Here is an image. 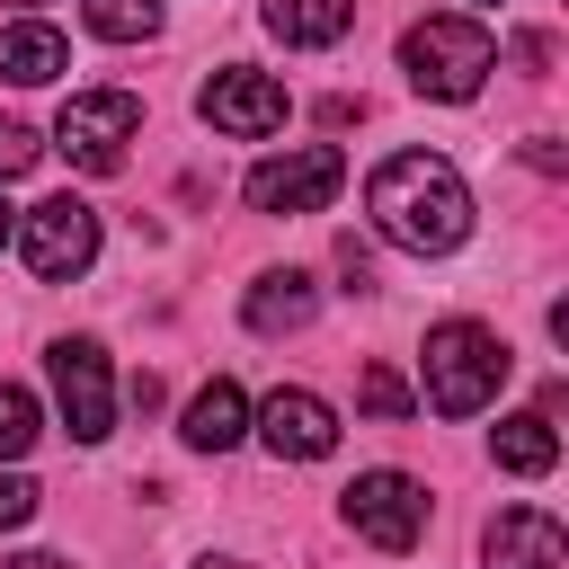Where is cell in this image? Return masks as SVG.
Instances as JSON below:
<instances>
[{
    "instance_id": "cell-12",
    "label": "cell",
    "mask_w": 569,
    "mask_h": 569,
    "mask_svg": "<svg viewBox=\"0 0 569 569\" xmlns=\"http://www.w3.org/2000/svg\"><path fill=\"white\" fill-rule=\"evenodd\" d=\"M62 71H71L62 27H44V18H9V27H0V80L44 89V80H62Z\"/></svg>"
},
{
    "instance_id": "cell-8",
    "label": "cell",
    "mask_w": 569,
    "mask_h": 569,
    "mask_svg": "<svg viewBox=\"0 0 569 569\" xmlns=\"http://www.w3.org/2000/svg\"><path fill=\"white\" fill-rule=\"evenodd\" d=\"M196 116L231 142H267L284 124V80L276 71H249V62H222L204 89H196Z\"/></svg>"
},
{
    "instance_id": "cell-4",
    "label": "cell",
    "mask_w": 569,
    "mask_h": 569,
    "mask_svg": "<svg viewBox=\"0 0 569 569\" xmlns=\"http://www.w3.org/2000/svg\"><path fill=\"white\" fill-rule=\"evenodd\" d=\"M133 133H142V98H133V89H80V98H62V116H53V151H62L71 169H89V178H116Z\"/></svg>"
},
{
    "instance_id": "cell-23",
    "label": "cell",
    "mask_w": 569,
    "mask_h": 569,
    "mask_svg": "<svg viewBox=\"0 0 569 569\" xmlns=\"http://www.w3.org/2000/svg\"><path fill=\"white\" fill-rule=\"evenodd\" d=\"M9 240H18V213H9V204H0V249H9Z\"/></svg>"
},
{
    "instance_id": "cell-24",
    "label": "cell",
    "mask_w": 569,
    "mask_h": 569,
    "mask_svg": "<svg viewBox=\"0 0 569 569\" xmlns=\"http://www.w3.org/2000/svg\"><path fill=\"white\" fill-rule=\"evenodd\" d=\"M196 569H249V560H196Z\"/></svg>"
},
{
    "instance_id": "cell-19",
    "label": "cell",
    "mask_w": 569,
    "mask_h": 569,
    "mask_svg": "<svg viewBox=\"0 0 569 569\" xmlns=\"http://www.w3.org/2000/svg\"><path fill=\"white\" fill-rule=\"evenodd\" d=\"M356 400H365L373 418H409V409H418V400H409V382H400L391 365H365V382H356Z\"/></svg>"
},
{
    "instance_id": "cell-9",
    "label": "cell",
    "mask_w": 569,
    "mask_h": 569,
    "mask_svg": "<svg viewBox=\"0 0 569 569\" xmlns=\"http://www.w3.org/2000/svg\"><path fill=\"white\" fill-rule=\"evenodd\" d=\"M338 187H347V160H338L329 142L276 151V160H258V169H249V204H258V213H320Z\"/></svg>"
},
{
    "instance_id": "cell-20",
    "label": "cell",
    "mask_w": 569,
    "mask_h": 569,
    "mask_svg": "<svg viewBox=\"0 0 569 569\" xmlns=\"http://www.w3.org/2000/svg\"><path fill=\"white\" fill-rule=\"evenodd\" d=\"M36 151H44V142H36V133H27L18 116H0V178H18V169H36Z\"/></svg>"
},
{
    "instance_id": "cell-21",
    "label": "cell",
    "mask_w": 569,
    "mask_h": 569,
    "mask_svg": "<svg viewBox=\"0 0 569 569\" xmlns=\"http://www.w3.org/2000/svg\"><path fill=\"white\" fill-rule=\"evenodd\" d=\"M36 516V480H18V471H0V533H18Z\"/></svg>"
},
{
    "instance_id": "cell-15",
    "label": "cell",
    "mask_w": 569,
    "mask_h": 569,
    "mask_svg": "<svg viewBox=\"0 0 569 569\" xmlns=\"http://www.w3.org/2000/svg\"><path fill=\"white\" fill-rule=\"evenodd\" d=\"M489 453H498V471H516V480H542V471L560 462L551 409H507V418H498V436H489Z\"/></svg>"
},
{
    "instance_id": "cell-22",
    "label": "cell",
    "mask_w": 569,
    "mask_h": 569,
    "mask_svg": "<svg viewBox=\"0 0 569 569\" xmlns=\"http://www.w3.org/2000/svg\"><path fill=\"white\" fill-rule=\"evenodd\" d=\"M9 569H71V560H53V551H18Z\"/></svg>"
},
{
    "instance_id": "cell-14",
    "label": "cell",
    "mask_w": 569,
    "mask_h": 569,
    "mask_svg": "<svg viewBox=\"0 0 569 569\" xmlns=\"http://www.w3.org/2000/svg\"><path fill=\"white\" fill-rule=\"evenodd\" d=\"M178 436L196 445V453H231L240 436H249V400H240V382H204L196 400H187V418H178Z\"/></svg>"
},
{
    "instance_id": "cell-18",
    "label": "cell",
    "mask_w": 569,
    "mask_h": 569,
    "mask_svg": "<svg viewBox=\"0 0 569 569\" xmlns=\"http://www.w3.org/2000/svg\"><path fill=\"white\" fill-rule=\"evenodd\" d=\"M36 445V391L27 382H0V462H18Z\"/></svg>"
},
{
    "instance_id": "cell-10",
    "label": "cell",
    "mask_w": 569,
    "mask_h": 569,
    "mask_svg": "<svg viewBox=\"0 0 569 569\" xmlns=\"http://www.w3.org/2000/svg\"><path fill=\"white\" fill-rule=\"evenodd\" d=\"M258 445L276 453V462H320V453H338V409L320 400V391H267V409H258Z\"/></svg>"
},
{
    "instance_id": "cell-5",
    "label": "cell",
    "mask_w": 569,
    "mask_h": 569,
    "mask_svg": "<svg viewBox=\"0 0 569 569\" xmlns=\"http://www.w3.org/2000/svg\"><path fill=\"white\" fill-rule=\"evenodd\" d=\"M44 373H53V400H62L71 445H107V436H116V382H107V347H98V338H53Z\"/></svg>"
},
{
    "instance_id": "cell-11",
    "label": "cell",
    "mask_w": 569,
    "mask_h": 569,
    "mask_svg": "<svg viewBox=\"0 0 569 569\" xmlns=\"http://www.w3.org/2000/svg\"><path fill=\"white\" fill-rule=\"evenodd\" d=\"M560 516H542V507H498L489 525H480V560L489 569H560Z\"/></svg>"
},
{
    "instance_id": "cell-13",
    "label": "cell",
    "mask_w": 569,
    "mask_h": 569,
    "mask_svg": "<svg viewBox=\"0 0 569 569\" xmlns=\"http://www.w3.org/2000/svg\"><path fill=\"white\" fill-rule=\"evenodd\" d=\"M320 311V284L302 276V267H276V276H258L249 284V302H240V320L258 329V338H284V329H302Z\"/></svg>"
},
{
    "instance_id": "cell-16",
    "label": "cell",
    "mask_w": 569,
    "mask_h": 569,
    "mask_svg": "<svg viewBox=\"0 0 569 569\" xmlns=\"http://www.w3.org/2000/svg\"><path fill=\"white\" fill-rule=\"evenodd\" d=\"M258 18H267V36H284V44H338V36L356 27V0H267Z\"/></svg>"
},
{
    "instance_id": "cell-17",
    "label": "cell",
    "mask_w": 569,
    "mask_h": 569,
    "mask_svg": "<svg viewBox=\"0 0 569 569\" xmlns=\"http://www.w3.org/2000/svg\"><path fill=\"white\" fill-rule=\"evenodd\" d=\"M80 18L107 44H151L160 36V0H80Z\"/></svg>"
},
{
    "instance_id": "cell-3",
    "label": "cell",
    "mask_w": 569,
    "mask_h": 569,
    "mask_svg": "<svg viewBox=\"0 0 569 569\" xmlns=\"http://www.w3.org/2000/svg\"><path fill=\"white\" fill-rule=\"evenodd\" d=\"M489 62H498V44H489L480 18H418V27L400 36V71H409V89H418V98H445V107L480 98Z\"/></svg>"
},
{
    "instance_id": "cell-6",
    "label": "cell",
    "mask_w": 569,
    "mask_h": 569,
    "mask_svg": "<svg viewBox=\"0 0 569 569\" xmlns=\"http://www.w3.org/2000/svg\"><path fill=\"white\" fill-rule=\"evenodd\" d=\"M338 507H347L356 542H373V551H409V542L427 533V489H418L409 471H356V480L338 489Z\"/></svg>"
},
{
    "instance_id": "cell-7",
    "label": "cell",
    "mask_w": 569,
    "mask_h": 569,
    "mask_svg": "<svg viewBox=\"0 0 569 569\" xmlns=\"http://www.w3.org/2000/svg\"><path fill=\"white\" fill-rule=\"evenodd\" d=\"M18 258H27L44 284H71V276L98 258V213H89L80 196H44V204H27V222H18Z\"/></svg>"
},
{
    "instance_id": "cell-1",
    "label": "cell",
    "mask_w": 569,
    "mask_h": 569,
    "mask_svg": "<svg viewBox=\"0 0 569 569\" xmlns=\"http://www.w3.org/2000/svg\"><path fill=\"white\" fill-rule=\"evenodd\" d=\"M365 213H373V231L391 249H418V258H445V249L471 240V187L436 151H391L365 178Z\"/></svg>"
},
{
    "instance_id": "cell-2",
    "label": "cell",
    "mask_w": 569,
    "mask_h": 569,
    "mask_svg": "<svg viewBox=\"0 0 569 569\" xmlns=\"http://www.w3.org/2000/svg\"><path fill=\"white\" fill-rule=\"evenodd\" d=\"M507 373H516V356H507L498 329H480V320H436L427 329V409L436 418H480L507 391Z\"/></svg>"
}]
</instances>
